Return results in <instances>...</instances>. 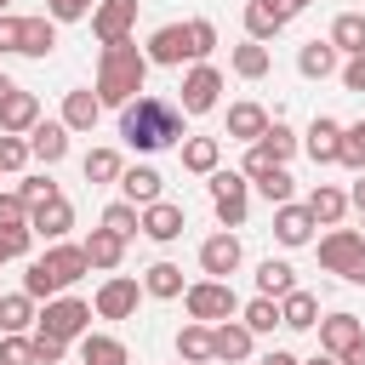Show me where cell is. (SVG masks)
Wrapping results in <instances>:
<instances>
[{"instance_id":"816d5d0a","label":"cell","mask_w":365,"mask_h":365,"mask_svg":"<svg viewBox=\"0 0 365 365\" xmlns=\"http://www.w3.org/2000/svg\"><path fill=\"white\" fill-rule=\"evenodd\" d=\"M274 165H279V160H274V154H268V148H262V143H251V148H245V165H240V171H245V177H251V182H257V177H268V171H274Z\"/></svg>"},{"instance_id":"30bf717a","label":"cell","mask_w":365,"mask_h":365,"mask_svg":"<svg viewBox=\"0 0 365 365\" xmlns=\"http://www.w3.org/2000/svg\"><path fill=\"white\" fill-rule=\"evenodd\" d=\"M148 63L154 68H182V57L194 63V46H188V23H160L154 34H148Z\"/></svg>"},{"instance_id":"db71d44e","label":"cell","mask_w":365,"mask_h":365,"mask_svg":"<svg viewBox=\"0 0 365 365\" xmlns=\"http://www.w3.org/2000/svg\"><path fill=\"white\" fill-rule=\"evenodd\" d=\"M17 46H23V17L0 11V51H17Z\"/></svg>"},{"instance_id":"bcb514c9","label":"cell","mask_w":365,"mask_h":365,"mask_svg":"<svg viewBox=\"0 0 365 365\" xmlns=\"http://www.w3.org/2000/svg\"><path fill=\"white\" fill-rule=\"evenodd\" d=\"M34 154H29V137H6L0 131V171H23Z\"/></svg>"},{"instance_id":"ba28073f","label":"cell","mask_w":365,"mask_h":365,"mask_svg":"<svg viewBox=\"0 0 365 365\" xmlns=\"http://www.w3.org/2000/svg\"><path fill=\"white\" fill-rule=\"evenodd\" d=\"M51 279H57V291H68V285H80L86 274H91V257H86V245H68V240H57V245H46V257H34Z\"/></svg>"},{"instance_id":"cb8c5ba5","label":"cell","mask_w":365,"mask_h":365,"mask_svg":"<svg viewBox=\"0 0 365 365\" xmlns=\"http://www.w3.org/2000/svg\"><path fill=\"white\" fill-rule=\"evenodd\" d=\"M29 325H40V308L29 291H11L0 297V336H29Z\"/></svg>"},{"instance_id":"ac0fdd59","label":"cell","mask_w":365,"mask_h":365,"mask_svg":"<svg viewBox=\"0 0 365 365\" xmlns=\"http://www.w3.org/2000/svg\"><path fill=\"white\" fill-rule=\"evenodd\" d=\"M29 228H34L40 240H51V245H57V240L74 228V205H68L63 194H57V200H40V205L29 211Z\"/></svg>"},{"instance_id":"03108f58","label":"cell","mask_w":365,"mask_h":365,"mask_svg":"<svg viewBox=\"0 0 365 365\" xmlns=\"http://www.w3.org/2000/svg\"><path fill=\"white\" fill-rule=\"evenodd\" d=\"M177 365H182V359H177Z\"/></svg>"},{"instance_id":"6125c7cd","label":"cell","mask_w":365,"mask_h":365,"mask_svg":"<svg viewBox=\"0 0 365 365\" xmlns=\"http://www.w3.org/2000/svg\"><path fill=\"white\" fill-rule=\"evenodd\" d=\"M302 365H342L336 354H314V359H302Z\"/></svg>"},{"instance_id":"e7e4bbea","label":"cell","mask_w":365,"mask_h":365,"mask_svg":"<svg viewBox=\"0 0 365 365\" xmlns=\"http://www.w3.org/2000/svg\"><path fill=\"white\" fill-rule=\"evenodd\" d=\"M0 11H11V0H0Z\"/></svg>"},{"instance_id":"5b68a950","label":"cell","mask_w":365,"mask_h":365,"mask_svg":"<svg viewBox=\"0 0 365 365\" xmlns=\"http://www.w3.org/2000/svg\"><path fill=\"white\" fill-rule=\"evenodd\" d=\"M359 262H365V234H359V228H331V234L319 240V268H325V274L354 279Z\"/></svg>"},{"instance_id":"9c48e42d","label":"cell","mask_w":365,"mask_h":365,"mask_svg":"<svg viewBox=\"0 0 365 365\" xmlns=\"http://www.w3.org/2000/svg\"><path fill=\"white\" fill-rule=\"evenodd\" d=\"M137 6H143V0H97V11H91V34H97L103 46L131 40V29H137Z\"/></svg>"},{"instance_id":"6f0895ef","label":"cell","mask_w":365,"mask_h":365,"mask_svg":"<svg viewBox=\"0 0 365 365\" xmlns=\"http://www.w3.org/2000/svg\"><path fill=\"white\" fill-rule=\"evenodd\" d=\"M348 205H354V211H359V217H365V171H359V177H354V188H348Z\"/></svg>"},{"instance_id":"11a10c76","label":"cell","mask_w":365,"mask_h":365,"mask_svg":"<svg viewBox=\"0 0 365 365\" xmlns=\"http://www.w3.org/2000/svg\"><path fill=\"white\" fill-rule=\"evenodd\" d=\"M342 86H348V91H359V97H365V51H359V57H348V63H342Z\"/></svg>"},{"instance_id":"d590c367","label":"cell","mask_w":365,"mask_h":365,"mask_svg":"<svg viewBox=\"0 0 365 365\" xmlns=\"http://www.w3.org/2000/svg\"><path fill=\"white\" fill-rule=\"evenodd\" d=\"M80 171H86V182H120L125 160H120V148H91V154L80 160Z\"/></svg>"},{"instance_id":"8992f818","label":"cell","mask_w":365,"mask_h":365,"mask_svg":"<svg viewBox=\"0 0 365 365\" xmlns=\"http://www.w3.org/2000/svg\"><path fill=\"white\" fill-rule=\"evenodd\" d=\"M137 302H143V279H131V274H108L103 285H97V319H131L137 314Z\"/></svg>"},{"instance_id":"7dc6e473","label":"cell","mask_w":365,"mask_h":365,"mask_svg":"<svg viewBox=\"0 0 365 365\" xmlns=\"http://www.w3.org/2000/svg\"><path fill=\"white\" fill-rule=\"evenodd\" d=\"M29 211H34V205H29L17 188H11V194H0V228H29Z\"/></svg>"},{"instance_id":"f546056e","label":"cell","mask_w":365,"mask_h":365,"mask_svg":"<svg viewBox=\"0 0 365 365\" xmlns=\"http://www.w3.org/2000/svg\"><path fill=\"white\" fill-rule=\"evenodd\" d=\"M297 291V268L285 262V257H268V262H257V297H291Z\"/></svg>"},{"instance_id":"680465c9","label":"cell","mask_w":365,"mask_h":365,"mask_svg":"<svg viewBox=\"0 0 365 365\" xmlns=\"http://www.w3.org/2000/svg\"><path fill=\"white\" fill-rule=\"evenodd\" d=\"M257 365H302V359H297V354H285V348H268Z\"/></svg>"},{"instance_id":"4fadbf2b","label":"cell","mask_w":365,"mask_h":365,"mask_svg":"<svg viewBox=\"0 0 365 365\" xmlns=\"http://www.w3.org/2000/svg\"><path fill=\"white\" fill-rule=\"evenodd\" d=\"M268 125H274V114L262 103H251V97L245 103H228V143H245L251 148V143H262Z\"/></svg>"},{"instance_id":"3957f363","label":"cell","mask_w":365,"mask_h":365,"mask_svg":"<svg viewBox=\"0 0 365 365\" xmlns=\"http://www.w3.org/2000/svg\"><path fill=\"white\" fill-rule=\"evenodd\" d=\"M182 302H188V319H200V325H222V319L240 314V297H234L228 279H194L182 291Z\"/></svg>"},{"instance_id":"91938a15","label":"cell","mask_w":365,"mask_h":365,"mask_svg":"<svg viewBox=\"0 0 365 365\" xmlns=\"http://www.w3.org/2000/svg\"><path fill=\"white\" fill-rule=\"evenodd\" d=\"M342 365H365V336H359V342H354V348L342 354Z\"/></svg>"},{"instance_id":"681fc988","label":"cell","mask_w":365,"mask_h":365,"mask_svg":"<svg viewBox=\"0 0 365 365\" xmlns=\"http://www.w3.org/2000/svg\"><path fill=\"white\" fill-rule=\"evenodd\" d=\"M17 194H23L29 205H40V200H57V182H51V171H29Z\"/></svg>"},{"instance_id":"7402d4cb","label":"cell","mask_w":365,"mask_h":365,"mask_svg":"<svg viewBox=\"0 0 365 365\" xmlns=\"http://www.w3.org/2000/svg\"><path fill=\"white\" fill-rule=\"evenodd\" d=\"M279 325L285 331H319V297L314 291H291V297H279Z\"/></svg>"},{"instance_id":"ee69618b","label":"cell","mask_w":365,"mask_h":365,"mask_svg":"<svg viewBox=\"0 0 365 365\" xmlns=\"http://www.w3.org/2000/svg\"><path fill=\"white\" fill-rule=\"evenodd\" d=\"M188 46H194V63H205L217 51V23L211 17H188Z\"/></svg>"},{"instance_id":"277c9868","label":"cell","mask_w":365,"mask_h":365,"mask_svg":"<svg viewBox=\"0 0 365 365\" xmlns=\"http://www.w3.org/2000/svg\"><path fill=\"white\" fill-rule=\"evenodd\" d=\"M40 336H57V342H80L86 331H91V302H80V297H51L46 308H40V325H34Z\"/></svg>"},{"instance_id":"4dcf8cb0","label":"cell","mask_w":365,"mask_h":365,"mask_svg":"<svg viewBox=\"0 0 365 365\" xmlns=\"http://www.w3.org/2000/svg\"><path fill=\"white\" fill-rule=\"evenodd\" d=\"M57 51V23L40 11V17H23V46H17V57H51Z\"/></svg>"},{"instance_id":"7bdbcfd3","label":"cell","mask_w":365,"mask_h":365,"mask_svg":"<svg viewBox=\"0 0 365 365\" xmlns=\"http://www.w3.org/2000/svg\"><path fill=\"white\" fill-rule=\"evenodd\" d=\"M342 165L359 177L365 171V120H354V125H342Z\"/></svg>"},{"instance_id":"f35d334b","label":"cell","mask_w":365,"mask_h":365,"mask_svg":"<svg viewBox=\"0 0 365 365\" xmlns=\"http://www.w3.org/2000/svg\"><path fill=\"white\" fill-rule=\"evenodd\" d=\"M279 29H285V23H279V17H274V11L262 6V0H251V6H245V40H257V46H268V40L279 34Z\"/></svg>"},{"instance_id":"6da1fadb","label":"cell","mask_w":365,"mask_h":365,"mask_svg":"<svg viewBox=\"0 0 365 365\" xmlns=\"http://www.w3.org/2000/svg\"><path fill=\"white\" fill-rule=\"evenodd\" d=\"M182 108L177 103H165V97H137V103H125L120 108V137L137 148V154H160V148H182Z\"/></svg>"},{"instance_id":"e575fe53","label":"cell","mask_w":365,"mask_h":365,"mask_svg":"<svg viewBox=\"0 0 365 365\" xmlns=\"http://www.w3.org/2000/svg\"><path fill=\"white\" fill-rule=\"evenodd\" d=\"M228 63H234V74H240V80H262V74L274 68V57H268V46H257V40H240Z\"/></svg>"},{"instance_id":"1f68e13d","label":"cell","mask_w":365,"mask_h":365,"mask_svg":"<svg viewBox=\"0 0 365 365\" xmlns=\"http://www.w3.org/2000/svg\"><path fill=\"white\" fill-rule=\"evenodd\" d=\"M217 165H222V143H217V137H182V171L211 177Z\"/></svg>"},{"instance_id":"d6986e66","label":"cell","mask_w":365,"mask_h":365,"mask_svg":"<svg viewBox=\"0 0 365 365\" xmlns=\"http://www.w3.org/2000/svg\"><path fill=\"white\" fill-rule=\"evenodd\" d=\"M359 336H365L359 314H325V319H319V354H336V359H342Z\"/></svg>"},{"instance_id":"74e56055","label":"cell","mask_w":365,"mask_h":365,"mask_svg":"<svg viewBox=\"0 0 365 365\" xmlns=\"http://www.w3.org/2000/svg\"><path fill=\"white\" fill-rule=\"evenodd\" d=\"M240 319H245L251 336H268V331L279 325V302H274V297H251V302L240 308Z\"/></svg>"},{"instance_id":"b9f144b4","label":"cell","mask_w":365,"mask_h":365,"mask_svg":"<svg viewBox=\"0 0 365 365\" xmlns=\"http://www.w3.org/2000/svg\"><path fill=\"white\" fill-rule=\"evenodd\" d=\"M262 148H268V154H274V160H279V165H285V160H291V154H297V148H302V137H297V131H291V125H285V120H274V125H268V131H262Z\"/></svg>"},{"instance_id":"7a4b0ae2","label":"cell","mask_w":365,"mask_h":365,"mask_svg":"<svg viewBox=\"0 0 365 365\" xmlns=\"http://www.w3.org/2000/svg\"><path fill=\"white\" fill-rule=\"evenodd\" d=\"M148 68H154V63H148L143 46H131V40L103 46V51H97V97H103V108H125V103H137Z\"/></svg>"},{"instance_id":"94428289","label":"cell","mask_w":365,"mask_h":365,"mask_svg":"<svg viewBox=\"0 0 365 365\" xmlns=\"http://www.w3.org/2000/svg\"><path fill=\"white\" fill-rule=\"evenodd\" d=\"M11 91H17V80H11V74H0V108H6V97H11Z\"/></svg>"},{"instance_id":"ffe728a7","label":"cell","mask_w":365,"mask_h":365,"mask_svg":"<svg viewBox=\"0 0 365 365\" xmlns=\"http://www.w3.org/2000/svg\"><path fill=\"white\" fill-rule=\"evenodd\" d=\"M297 74H302V80H331V74H342V51H336L331 40H308V46L297 51Z\"/></svg>"},{"instance_id":"52a82bcc","label":"cell","mask_w":365,"mask_h":365,"mask_svg":"<svg viewBox=\"0 0 365 365\" xmlns=\"http://www.w3.org/2000/svg\"><path fill=\"white\" fill-rule=\"evenodd\" d=\"M217 97H222V74H217L211 63H194V68L182 74V97H177V108H182V114H211Z\"/></svg>"},{"instance_id":"8d00e7d4","label":"cell","mask_w":365,"mask_h":365,"mask_svg":"<svg viewBox=\"0 0 365 365\" xmlns=\"http://www.w3.org/2000/svg\"><path fill=\"white\" fill-rule=\"evenodd\" d=\"M103 228H108V234H120V240L143 234V205H131V200H114V205L103 211Z\"/></svg>"},{"instance_id":"be15d7a7","label":"cell","mask_w":365,"mask_h":365,"mask_svg":"<svg viewBox=\"0 0 365 365\" xmlns=\"http://www.w3.org/2000/svg\"><path fill=\"white\" fill-rule=\"evenodd\" d=\"M0 262H11V245H6V234H0Z\"/></svg>"},{"instance_id":"2e32d148","label":"cell","mask_w":365,"mask_h":365,"mask_svg":"<svg viewBox=\"0 0 365 365\" xmlns=\"http://www.w3.org/2000/svg\"><path fill=\"white\" fill-rule=\"evenodd\" d=\"M68 137H74V131H68L63 120H40V125L29 131V154H34V160H40L46 171H51V165H57V160L68 154Z\"/></svg>"},{"instance_id":"c3c4849f","label":"cell","mask_w":365,"mask_h":365,"mask_svg":"<svg viewBox=\"0 0 365 365\" xmlns=\"http://www.w3.org/2000/svg\"><path fill=\"white\" fill-rule=\"evenodd\" d=\"M91 11H97V0H46V17L51 23H80Z\"/></svg>"},{"instance_id":"7c38bea8","label":"cell","mask_w":365,"mask_h":365,"mask_svg":"<svg viewBox=\"0 0 365 365\" xmlns=\"http://www.w3.org/2000/svg\"><path fill=\"white\" fill-rule=\"evenodd\" d=\"M245 262V245H240V234H211L205 245H200V268H205V279H228L234 268Z\"/></svg>"},{"instance_id":"83f0119b","label":"cell","mask_w":365,"mask_h":365,"mask_svg":"<svg viewBox=\"0 0 365 365\" xmlns=\"http://www.w3.org/2000/svg\"><path fill=\"white\" fill-rule=\"evenodd\" d=\"M177 359H182V365H211V359H217V342H211V325H200V319H188V325L177 331Z\"/></svg>"},{"instance_id":"484cf974","label":"cell","mask_w":365,"mask_h":365,"mask_svg":"<svg viewBox=\"0 0 365 365\" xmlns=\"http://www.w3.org/2000/svg\"><path fill=\"white\" fill-rule=\"evenodd\" d=\"M97 120H103V97H97L91 86H80V91L63 97V125H68V131H91Z\"/></svg>"},{"instance_id":"f1b7e54d","label":"cell","mask_w":365,"mask_h":365,"mask_svg":"<svg viewBox=\"0 0 365 365\" xmlns=\"http://www.w3.org/2000/svg\"><path fill=\"white\" fill-rule=\"evenodd\" d=\"M86 257H91L97 274H114V268L125 262V240L108 234V228H91V234H86Z\"/></svg>"},{"instance_id":"60d3db41","label":"cell","mask_w":365,"mask_h":365,"mask_svg":"<svg viewBox=\"0 0 365 365\" xmlns=\"http://www.w3.org/2000/svg\"><path fill=\"white\" fill-rule=\"evenodd\" d=\"M205 188H211V205H217V200H245V194H251V177H245V171H222V165H217V171L205 177Z\"/></svg>"},{"instance_id":"d4e9b609","label":"cell","mask_w":365,"mask_h":365,"mask_svg":"<svg viewBox=\"0 0 365 365\" xmlns=\"http://www.w3.org/2000/svg\"><path fill=\"white\" fill-rule=\"evenodd\" d=\"M80 365H131V348L108 331H86L80 336Z\"/></svg>"},{"instance_id":"603a6c76","label":"cell","mask_w":365,"mask_h":365,"mask_svg":"<svg viewBox=\"0 0 365 365\" xmlns=\"http://www.w3.org/2000/svg\"><path fill=\"white\" fill-rule=\"evenodd\" d=\"M211 342H217V359H228V365L251 359V348H257V336L245 331V319H222V325H211Z\"/></svg>"},{"instance_id":"d6a6232c","label":"cell","mask_w":365,"mask_h":365,"mask_svg":"<svg viewBox=\"0 0 365 365\" xmlns=\"http://www.w3.org/2000/svg\"><path fill=\"white\" fill-rule=\"evenodd\" d=\"M342 57H359L365 51V11H342L336 23H331V34H325Z\"/></svg>"},{"instance_id":"e0dca14e","label":"cell","mask_w":365,"mask_h":365,"mask_svg":"<svg viewBox=\"0 0 365 365\" xmlns=\"http://www.w3.org/2000/svg\"><path fill=\"white\" fill-rule=\"evenodd\" d=\"M120 200L154 205V200H165V177H160L154 165H125V171H120Z\"/></svg>"},{"instance_id":"9a60e30c","label":"cell","mask_w":365,"mask_h":365,"mask_svg":"<svg viewBox=\"0 0 365 365\" xmlns=\"http://www.w3.org/2000/svg\"><path fill=\"white\" fill-rule=\"evenodd\" d=\"M182 228H188V211H182V205H171V200H154V205H143V234H148L154 245H171Z\"/></svg>"},{"instance_id":"836d02e7","label":"cell","mask_w":365,"mask_h":365,"mask_svg":"<svg viewBox=\"0 0 365 365\" xmlns=\"http://www.w3.org/2000/svg\"><path fill=\"white\" fill-rule=\"evenodd\" d=\"M188 285H182V268L177 262H154L148 274H143V297H160V302H171V297H182Z\"/></svg>"},{"instance_id":"8fae6325","label":"cell","mask_w":365,"mask_h":365,"mask_svg":"<svg viewBox=\"0 0 365 365\" xmlns=\"http://www.w3.org/2000/svg\"><path fill=\"white\" fill-rule=\"evenodd\" d=\"M302 148H308L314 165H342V120L314 114V125L302 131Z\"/></svg>"},{"instance_id":"f6af8a7d","label":"cell","mask_w":365,"mask_h":365,"mask_svg":"<svg viewBox=\"0 0 365 365\" xmlns=\"http://www.w3.org/2000/svg\"><path fill=\"white\" fill-rule=\"evenodd\" d=\"M23 291H29L34 302H51V297H63V291H57V279H51L40 262H29V268H23Z\"/></svg>"},{"instance_id":"f907efd6","label":"cell","mask_w":365,"mask_h":365,"mask_svg":"<svg viewBox=\"0 0 365 365\" xmlns=\"http://www.w3.org/2000/svg\"><path fill=\"white\" fill-rule=\"evenodd\" d=\"M0 365H34V336H0Z\"/></svg>"},{"instance_id":"ab89813d","label":"cell","mask_w":365,"mask_h":365,"mask_svg":"<svg viewBox=\"0 0 365 365\" xmlns=\"http://www.w3.org/2000/svg\"><path fill=\"white\" fill-rule=\"evenodd\" d=\"M251 188H257L268 205H291V194H297V177H291L285 165H274V171H268V177H257Z\"/></svg>"},{"instance_id":"9f6ffc18","label":"cell","mask_w":365,"mask_h":365,"mask_svg":"<svg viewBox=\"0 0 365 365\" xmlns=\"http://www.w3.org/2000/svg\"><path fill=\"white\" fill-rule=\"evenodd\" d=\"M262 6H268V11L279 17V23H291V17H297V11L308 6V0H262Z\"/></svg>"},{"instance_id":"4316f807","label":"cell","mask_w":365,"mask_h":365,"mask_svg":"<svg viewBox=\"0 0 365 365\" xmlns=\"http://www.w3.org/2000/svg\"><path fill=\"white\" fill-rule=\"evenodd\" d=\"M302 205L314 211V222H319V228H336V222L354 211V205H348V188H331V182H319V188H314Z\"/></svg>"},{"instance_id":"44dd1931","label":"cell","mask_w":365,"mask_h":365,"mask_svg":"<svg viewBox=\"0 0 365 365\" xmlns=\"http://www.w3.org/2000/svg\"><path fill=\"white\" fill-rule=\"evenodd\" d=\"M34 125H40V103H34V91L17 86V91L6 97V108H0V131H6V137H29Z\"/></svg>"},{"instance_id":"5bb4252c","label":"cell","mask_w":365,"mask_h":365,"mask_svg":"<svg viewBox=\"0 0 365 365\" xmlns=\"http://www.w3.org/2000/svg\"><path fill=\"white\" fill-rule=\"evenodd\" d=\"M314 228H319V222H314V211H308V205H297V200H291V205H274V240H279L285 251L308 245V240H314Z\"/></svg>"},{"instance_id":"f5cc1de1","label":"cell","mask_w":365,"mask_h":365,"mask_svg":"<svg viewBox=\"0 0 365 365\" xmlns=\"http://www.w3.org/2000/svg\"><path fill=\"white\" fill-rule=\"evenodd\" d=\"M63 348H68V342H57V336H40V331H34V365H63Z\"/></svg>"}]
</instances>
